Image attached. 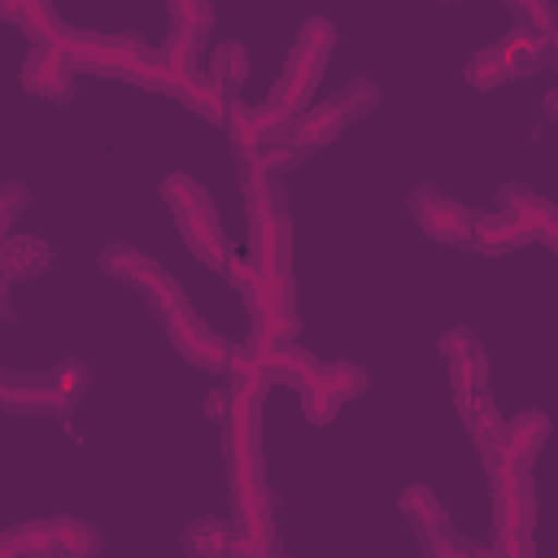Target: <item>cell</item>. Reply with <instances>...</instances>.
<instances>
[{
    "instance_id": "cell-1",
    "label": "cell",
    "mask_w": 558,
    "mask_h": 558,
    "mask_svg": "<svg viewBox=\"0 0 558 558\" xmlns=\"http://www.w3.org/2000/svg\"><path fill=\"white\" fill-rule=\"evenodd\" d=\"M410 214H414V222H418L432 240L453 244V248H471L475 214H471L466 205H458L453 196H445L440 187H432V183L414 187V192H410Z\"/></svg>"
},
{
    "instance_id": "cell-2",
    "label": "cell",
    "mask_w": 558,
    "mask_h": 558,
    "mask_svg": "<svg viewBox=\"0 0 558 558\" xmlns=\"http://www.w3.org/2000/svg\"><path fill=\"white\" fill-rule=\"evenodd\" d=\"M166 336H170V344L179 349V357L187 362V366H196V371H227V362H231V340L227 336H218L209 323H201L192 310H183V314H174V318H166Z\"/></svg>"
},
{
    "instance_id": "cell-3",
    "label": "cell",
    "mask_w": 558,
    "mask_h": 558,
    "mask_svg": "<svg viewBox=\"0 0 558 558\" xmlns=\"http://www.w3.org/2000/svg\"><path fill=\"white\" fill-rule=\"evenodd\" d=\"M532 527H536V493H532V475L510 466L501 480H493V532L532 536Z\"/></svg>"
},
{
    "instance_id": "cell-4",
    "label": "cell",
    "mask_w": 558,
    "mask_h": 558,
    "mask_svg": "<svg viewBox=\"0 0 558 558\" xmlns=\"http://www.w3.org/2000/svg\"><path fill=\"white\" fill-rule=\"evenodd\" d=\"M22 92L44 100H70L74 96V70L61 61V48H31L22 61Z\"/></svg>"
},
{
    "instance_id": "cell-5",
    "label": "cell",
    "mask_w": 558,
    "mask_h": 558,
    "mask_svg": "<svg viewBox=\"0 0 558 558\" xmlns=\"http://www.w3.org/2000/svg\"><path fill=\"white\" fill-rule=\"evenodd\" d=\"M0 17L13 22V26H22V35L31 39V48H61V44L70 39V26H65V22L57 17V9L44 4V0H31V4L4 0V4H0Z\"/></svg>"
},
{
    "instance_id": "cell-6",
    "label": "cell",
    "mask_w": 558,
    "mask_h": 558,
    "mask_svg": "<svg viewBox=\"0 0 558 558\" xmlns=\"http://www.w3.org/2000/svg\"><path fill=\"white\" fill-rule=\"evenodd\" d=\"M0 405L9 414H61L48 375H26V371H4L0 375Z\"/></svg>"
},
{
    "instance_id": "cell-7",
    "label": "cell",
    "mask_w": 558,
    "mask_h": 558,
    "mask_svg": "<svg viewBox=\"0 0 558 558\" xmlns=\"http://www.w3.org/2000/svg\"><path fill=\"white\" fill-rule=\"evenodd\" d=\"M179 105L187 109V113H196V118H205L209 126H222L227 131V122H231V109H235V100L240 96H231L218 78H209V70H201L196 78H187V83H179Z\"/></svg>"
},
{
    "instance_id": "cell-8",
    "label": "cell",
    "mask_w": 558,
    "mask_h": 558,
    "mask_svg": "<svg viewBox=\"0 0 558 558\" xmlns=\"http://www.w3.org/2000/svg\"><path fill=\"white\" fill-rule=\"evenodd\" d=\"M161 201L174 209V222H179V231H187V227H201V222H218L209 192H205V187H201L192 174H166V179H161Z\"/></svg>"
},
{
    "instance_id": "cell-9",
    "label": "cell",
    "mask_w": 558,
    "mask_h": 558,
    "mask_svg": "<svg viewBox=\"0 0 558 558\" xmlns=\"http://www.w3.org/2000/svg\"><path fill=\"white\" fill-rule=\"evenodd\" d=\"M545 440H549V414L545 410H523V414L506 418V458L514 471H532Z\"/></svg>"
},
{
    "instance_id": "cell-10",
    "label": "cell",
    "mask_w": 558,
    "mask_h": 558,
    "mask_svg": "<svg viewBox=\"0 0 558 558\" xmlns=\"http://www.w3.org/2000/svg\"><path fill=\"white\" fill-rule=\"evenodd\" d=\"M52 266V248L39 235H4L0 244V270L4 283H22V279H39Z\"/></svg>"
},
{
    "instance_id": "cell-11",
    "label": "cell",
    "mask_w": 558,
    "mask_h": 558,
    "mask_svg": "<svg viewBox=\"0 0 558 558\" xmlns=\"http://www.w3.org/2000/svg\"><path fill=\"white\" fill-rule=\"evenodd\" d=\"M318 366H323V362H314V353L301 349L296 340H292V344H270L266 357H262V375H266L270 384H292L296 392H301L305 384H314Z\"/></svg>"
},
{
    "instance_id": "cell-12",
    "label": "cell",
    "mask_w": 558,
    "mask_h": 558,
    "mask_svg": "<svg viewBox=\"0 0 558 558\" xmlns=\"http://www.w3.org/2000/svg\"><path fill=\"white\" fill-rule=\"evenodd\" d=\"M240 187H244V205H248V218H283V183L275 174H266L257 161H244L240 166Z\"/></svg>"
},
{
    "instance_id": "cell-13",
    "label": "cell",
    "mask_w": 558,
    "mask_h": 558,
    "mask_svg": "<svg viewBox=\"0 0 558 558\" xmlns=\"http://www.w3.org/2000/svg\"><path fill=\"white\" fill-rule=\"evenodd\" d=\"M100 270H105L109 279H122V283L140 288V292L161 275V266H157L148 253H140L135 244H105V248H100Z\"/></svg>"
},
{
    "instance_id": "cell-14",
    "label": "cell",
    "mask_w": 558,
    "mask_h": 558,
    "mask_svg": "<svg viewBox=\"0 0 558 558\" xmlns=\"http://www.w3.org/2000/svg\"><path fill=\"white\" fill-rule=\"evenodd\" d=\"M532 235L519 227V222H510V218H501L497 209H488V214H475V227H471V248H480V253H488V257H501V253H514V248H523Z\"/></svg>"
},
{
    "instance_id": "cell-15",
    "label": "cell",
    "mask_w": 558,
    "mask_h": 558,
    "mask_svg": "<svg viewBox=\"0 0 558 558\" xmlns=\"http://www.w3.org/2000/svg\"><path fill=\"white\" fill-rule=\"evenodd\" d=\"M231 545H235V519H192L183 527L187 558H231Z\"/></svg>"
},
{
    "instance_id": "cell-16",
    "label": "cell",
    "mask_w": 558,
    "mask_h": 558,
    "mask_svg": "<svg viewBox=\"0 0 558 558\" xmlns=\"http://www.w3.org/2000/svg\"><path fill=\"white\" fill-rule=\"evenodd\" d=\"M4 558H57V519H31L9 527Z\"/></svg>"
},
{
    "instance_id": "cell-17",
    "label": "cell",
    "mask_w": 558,
    "mask_h": 558,
    "mask_svg": "<svg viewBox=\"0 0 558 558\" xmlns=\"http://www.w3.org/2000/svg\"><path fill=\"white\" fill-rule=\"evenodd\" d=\"M222 453L231 458H262V418H257V401H240L235 418L222 427Z\"/></svg>"
},
{
    "instance_id": "cell-18",
    "label": "cell",
    "mask_w": 558,
    "mask_h": 558,
    "mask_svg": "<svg viewBox=\"0 0 558 558\" xmlns=\"http://www.w3.org/2000/svg\"><path fill=\"white\" fill-rule=\"evenodd\" d=\"M397 510L410 519V527H414L418 536H423V532H440V527H449V510H445V501H440L432 488H423V484L401 488Z\"/></svg>"
},
{
    "instance_id": "cell-19",
    "label": "cell",
    "mask_w": 558,
    "mask_h": 558,
    "mask_svg": "<svg viewBox=\"0 0 558 558\" xmlns=\"http://www.w3.org/2000/svg\"><path fill=\"white\" fill-rule=\"evenodd\" d=\"M497 48H501V57H506V65H510V78H527V74H536L541 65H545V52H549V39H541V35H527V31H506L501 39H497Z\"/></svg>"
},
{
    "instance_id": "cell-20",
    "label": "cell",
    "mask_w": 558,
    "mask_h": 558,
    "mask_svg": "<svg viewBox=\"0 0 558 558\" xmlns=\"http://www.w3.org/2000/svg\"><path fill=\"white\" fill-rule=\"evenodd\" d=\"M344 131V122L331 113V105L323 100V105H310L301 118H296V135H292V144H301L305 153H314V148H327L336 135Z\"/></svg>"
},
{
    "instance_id": "cell-21",
    "label": "cell",
    "mask_w": 558,
    "mask_h": 558,
    "mask_svg": "<svg viewBox=\"0 0 558 558\" xmlns=\"http://www.w3.org/2000/svg\"><path fill=\"white\" fill-rule=\"evenodd\" d=\"M183 240H187L192 257H196L201 266H209V270H227V262H231V253H235V244L222 235V227H218V222L187 227V231H183Z\"/></svg>"
},
{
    "instance_id": "cell-22",
    "label": "cell",
    "mask_w": 558,
    "mask_h": 558,
    "mask_svg": "<svg viewBox=\"0 0 558 558\" xmlns=\"http://www.w3.org/2000/svg\"><path fill=\"white\" fill-rule=\"evenodd\" d=\"M340 405L349 401V397H362L366 388H371V375L357 366V362H344V357H336V362H323L318 366V375H314Z\"/></svg>"
},
{
    "instance_id": "cell-23",
    "label": "cell",
    "mask_w": 558,
    "mask_h": 558,
    "mask_svg": "<svg viewBox=\"0 0 558 558\" xmlns=\"http://www.w3.org/2000/svg\"><path fill=\"white\" fill-rule=\"evenodd\" d=\"M48 375V384H52V392H57V405H61V414H70L78 401H83V392H87V384H92V371L78 362V357H61L52 371H44Z\"/></svg>"
},
{
    "instance_id": "cell-24",
    "label": "cell",
    "mask_w": 558,
    "mask_h": 558,
    "mask_svg": "<svg viewBox=\"0 0 558 558\" xmlns=\"http://www.w3.org/2000/svg\"><path fill=\"white\" fill-rule=\"evenodd\" d=\"M327 105H331V113H336V118L349 126V122L366 118V113L379 105V87H375L371 78H349V83H344V87H340V92H336Z\"/></svg>"
},
{
    "instance_id": "cell-25",
    "label": "cell",
    "mask_w": 558,
    "mask_h": 558,
    "mask_svg": "<svg viewBox=\"0 0 558 558\" xmlns=\"http://www.w3.org/2000/svg\"><path fill=\"white\" fill-rule=\"evenodd\" d=\"M100 532L87 519H57V558H96Z\"/></svg>"
},
{
    "instance_id": "cell-26",
    "label": "cell",
    "mask_w": 558,
    "mask_h": 558,
    "mask_svg": "<svg viewBox=\"0 0 558 558\" xmlns=\"http://www.w3.org/2000/svg\"><path fill=\"white\" fill-rule=\"evenodd\" d=\"M244 74H248V52H244V44L227 39V44L209 48V78H218L231 96H235V87L244 83Z\"/></svg>"
},
{
    "instance_id": "cell-27",
    "label": "cell",
    "mask_w": 558,
    "mask_h": 558,
    "mask_svg": "<svg viewBox=\"0 0 558 558\" xmlns=\"http://www.w3.org/2000/svg\"><path fill=\"white\" fill-rule=\"evenodd\" d=\"M466 83H471L475 92H493V87L510 83V65H506V57H501L497 44L471 52V61H466Z\"/></svg>"
},
{
    "instance_id": "cell-28",
    "label": "cell",
    "mask_w": 558,
    "mask_h": 558,
    "mask_svg": "<svg viewBox=\"0 0 558 558\" xmlns=\"http://www.w3.org/2000/svg\"><path fill=\"white\" fill-rule=\"evenodd\" d=\"M170 31L187 35V39H209L214 31V4H196V0H170Z\"/></svg>"
},
{
    "instance_id": "cell-29",
    "label": "cell",
    "mask_w": 558,
    "mask_h": 558,
    "mask_svg": "<svg viewBox=\"0 0 558 558\" xmlns=\"http://www.w3.org/2000/svg\"><path fill=\"white\" fill-rule=\"evenodd\" d=\"M144 301H148V310H153L161 323L174 318V314H183V310H192L187 296H183V283H179L174 275H166V270L144 288Z\"/></svg>"
},
{
    "instance_id": "cell-30",
    "label": "cell",
    "mask_w": 558,
    "mask_h": 558,
    "mask_svg": "<svg viewBox=\"0 0 558 558\" xmlns=\"http://www.w3.org/2000/svg\"><path fill=\"white\" fill-rule=\"evenodd\" d=\"M510 13L519 22V31L527 35H541V39H554L558 35V9L554 4H541V0H510Z\"/></svg>"
},
{
    "instance_id": "cell-31",
    "label": "cell",
    "mask_w": 558,
    "mask_h": 558,
    "mask_svg": "<svg viewBox=\"0 0 558 558\" xmlns=\"http://www.w3.org/2000/svg\"><path fill=\"white\" fill-rule=\"evenodd\" d=\"M296 48L327 65V57H331V48H336V26H331L327 17H305L301 31H296Z\"/></svg>"
},
{
    "instance_id": "cell-32",
    "label": "cell",
    "mask_w": 558,
    "mask_h": 558,
    "mask_svg": "<svg viewBox=\"0 0 558 558\" xmlns=\"http://www.w3.org/2000/svg\"><path fill=\"white\" fill-rule=\"evenodd\" d=\"M418 545H423V554H427V558H475V554H480V545H475V541H466V536H458L453 527L423 532V536H418Z\"/></svg>"
},
{
    "instance_id": "cell-33",
    "label": "cell",
    "mask_w": 558,
    "mask_h": 558,
    "mask_svg": "<svg viewBox=\"0 0 558 558\" xmlns=\"http://www.w3.org/2000/svg\"><path fill=\"white\" fill-rule=\"evenodd\" d=\"M305 157H310V153H305L301 144H266V148H257V153H253L248 161H257V166H262L266 174H275V179H279V174L296 170V166H301Z\"/></svg>"
},
{
    "instance_id": "cell-34",
    "label": "cell",
    "mask_w": 558,
    "mask_h": 558,
    "mask_svg": "<svg viewBox=\"0 0 558 558\" xmlns=\"http://www.w3.org/2000/svg\"><path fill=\"white\" fill-rule=\"evenodd\" d=\"M301 410H305V418H310V423H331V418H336V410H340V401H336V397L314 379V384H305V388H301Z\"/></svg>"
},
{
    "instance_id": "cell-35",
    "label": "cell",
    "mask_w": 558,
    "mask_h": 558,
    "mask_svg": "<svg viewBox=\"0 0 558 558\" xmlns=\"http://www.w3.org/2000/svg\"><path fill=\"white\" fill-rule=\"evenodd\" d=\"M235 410H240V397H235L227 384H214L209 397H205V414H209L218 427H227V423L235 418Z\"/></svg>"
},
{
    "instance_id": "cell-36",
    "label": "cell",
    "mask_w": 558,
    "mask_h": 558,
    "mask_svg": "<svg viewBox=\"0 0 558 558\" xmlns=\"http://www.w3.org/2000/svg\"><path fill=\"white\" fill-rule=\"evenodd\" d=\"M22 205H26V187H22V183H4V187H0V231H9V227L17 222Z\"/></svg>"
},
{
    "instance_id": "cell-37",
    "label": "cell",
    "mask_w": 558,
    "mask_h": 558,
    "mask_svg": "<svg viewBox=\"0 0 558 558\" xmlns=\"http://www.w3.org/2000/svg\"><path fill=\"white\" fill-rule=\"evenodd\" d=\"M471 344H475V331H471V327H449V331H440V340H436V349H440L445 362L462 357Z\"/></svg>"
},
{
    "instance_id": "cell-38",
    "label": "cell",
    "mask_w": 558,
    "mask_h": 558,
    "mask_svg": "<svg viewBox=\"0 0 558 558\" xmlns=\"http://www.w3.org/2000/svg\"><path fill=\"white\" fill-rule=\"evenodd\" d=\"M541 109H545V118H549V122H558V87H554V92H545Z\"/></svg>"
},
{
    "instance_id": "cell-39",
    "label": "cell",
    "mask_w": 558,
    "mask_h": 558,
    "mask_svg": "<svg viewBox=\"0 0 558 558\" xmlns=\"http://www.w3.org/2000/svg\"><path fill=\"white\" fill-rule=\"evenodd\" d=\"M545 65H554V70H558V35L549 39V52H545Z\"/></svg>"
},
{
    "instance_id": "cell-40",
    "label": "cell",
    "mask_w": 558,
    "mask_h": 558,
    "mask_svg": "<svg viewBox=\"0 0 558 558\" xmlns=\"http://www.w3.org/2000/svg\"><path fill=\"white\" fill-rule=\"evenodd\" d=\"M475 558H493V549H488V545H480V554H475Z\"/></svg>"
},
{
    "instance_id": "cell-41",
    "label": "cell",
    "mask_w": 558,
    "mask_h": 558,
    "mask_svg": "<svg viewBox=\"0 0 558 558\" xmlns=\"http://www.w3.org/2000/svg\"><path fill=\"white\" fill-rule=\"evenodd\" d=\"M545 244H549V248H554V253H558V235H549V240H545Z\"/></svg>"
},
{
    "instance_id": "cell-42",
    "label": "cell",
    "mask_w": 558,
    "mask_h": 558,
    "mask_svg": "<svg viewBox=\"0 0 558 558\" xmlns=\"http://www.w3.org/2000/svg\"><path fill=\"white\" fill-rule=\"evenodd\" d=\"M554 9H558V4H554Z\"/></svg>"
}]
</instances>
